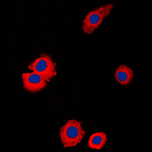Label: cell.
Here are the masks:
<instances>
[{
  "label": "cell",
  "instance_id": "obj_5",
  "mask_svg": "<svg viewBox=\"0 0 152 152\" xmlns=\"http://www.w3.org/2000/svg\"><path fill=\"white\" fill-rule=\"evenodd\" d=\"M133 77H134L133 70L125 64L119 65L114 73V78L117 81L118 83L124 86L131 83Z\"/></svg>",
  "mask_w": 152,
  "mask_h": 152
},
{
  "label": "cell",
  "instance_id": "obj_4",
  "mask_svg": "<svg viewBox=\"0 0 152 152\" xmlns=\"http://www.w3.org/2000/svg\"><path fill=\"white\" fill-rule=\"evenodd\" d=\"M21 79L24 89L31 93L41 91L47 86V81L42 76L34 72L30 73H22Z\"/></svg>",
  "mask_w": 152,
  "mask_h": 152
},
{
  "label": "cell",
  "instance_id": "obj_6",
  "mask_svg": "<svg viewBox=\"0 0 152 152\" xmlns=\"http://www.w3.org/2000/svg\"><path fill=\"white\" fill-rule=\"evenodd\" d=\"M107 142V134L104 132H98L92 134L88 139V146L91 149L100 150L105 146Z\"/></svg>",
  "mask_w": 152,
  "mask_h": 152
},
{
  "label": "cell",
  "instance_id": "obj_3",
  "mask_svg": "<svg viewBox=\"0 0 152 152\" xmlns=\"http://www.w3.org/2000/svg\"><path fill=\"white\" fill-rule=\"evenodd\" d=\"M56 66V63L53 62L51 56L42 53L40 57L37 58L28 65V69L34 72L39 74L49 82L57 75Z\"/></svg>",
  "mask_w": 152,
  "mask_h": 152
},
{
  "label": "cell",
  "instance_id": "obj_2",
  "mask_svg": "<svg viewBox=\"0 0 152 152\" xmlns=\"http://www.w3.org/2000/svg\"><path fill=\"white\" fill-rule=\"evenodd\" d=\"M114 5L107 4L91 11L82 21V31L86 34H91L101 25L104 19L110 15Z\"/></svg>",
  "mask_w": 152,
  "mask_h": 152
},
{
  "label": "cell",
  "instance_id": "obj_1",
  "mask_svg": "<svg viewBox=\"0 0 152 152\" xmlns=\"http://www.w3.org/2000/svg\"><path fill=\"white\" fill-rule=\"evenodd\" d=\"M59 135L62 146L66 148H74L80 144L85 135L82 123L75 119L68 120L60 128Z\"/></svg>",
  "mask_w": 152,
  "mask_h": 152
}]
</instances>
